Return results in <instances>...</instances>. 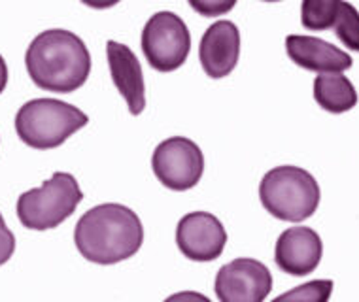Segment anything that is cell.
<instances>
[{
    "instance_id": "cell-1",
    "label": "cell",
    "mask_w": 359,
    "mask_h": 302,
    "mask_svg": "<svg viewBox=\"0 0 359 302\" xmlns=\"http://www.w3.org/2000/svg\"><path fill=\"white\" fill-rule=\"evenodd\" d=\"M144 227L135 212L118 203L87 210L76 223L74 244L95 265H116L135 257L142 247Z\"/></svg>"
},
{
    "instance_id": "cell-2",
    "label": "cell",
    "mask_w": 359,
    "mask_h": 302,
    "mask_svg": "<svg viewBox=\"0 0 359 302\" xmlns=\"http://www.w3.org/2000/svg\"><path fill=\"white\" fill-rule=\"evenodd\" d=\"M25 67L32 83L43 91L72 92L91 74V53L74 32L50 29L27 48Z\"/></svg>"
},
{
    "instance_id": "cell-3",
    "label": "cell",
    "mask_w": 359,
    "mask_h": 302,
    "mask_svg": "<svg viewBox=\"0 0 359 302\" xmlns=\"http://www.w3.org/2000/svg\"><path fill=\"white\" fill-rule=\"evenodd\" d=\"M263 208L280 221L301 223L314 216L322 191L316 178L301 167H276L259 184Z\"/></svg>"
},
{
    "instance_id": "cell-4",
    "label": "cell",
    "mask_w": 359,
    "mask_h": 302,
    "mask_svg": "<svg viewBox=\"0 0 359 302\" xmlns=\"http://www.w3.org/2000/svg\"><path fill=\"white\" fill-rule=\"evenodd\" d=\"M89 123L86 111L57 99H34L15 116L19 140L32 149H55Z\"/></svg>"
},
{
    "instance_id": "cell-5",
    "label": "cell",
    "mask_w": 359,
    "mask_h": 302,
    "mask_svg": "<svg viewBox=\"0 0 359 302\" xmlns=\"http://www.w3.org/2000/svg\"><path fill=\"white\" fill-rule=\"evenodd\" d=\"M83 200L78 179L69 172H55L40 187L18 198V217L31 231H50L65 223Z\"/></svg>"
},
{
    "instance_id": "cell-6",
    "label": "cell",
    "mask_w": 359,
    "mask_h": 302,
    "mask_svg": "<svg viewBox=\"0 0 359 302\" xmlns=\"http://www.w3.org/2000/svg\"><path fill=\"white\" fill-rule=\"evenodd\" d=\"M142 51L157 72H174L187 61L191 34L186 21L174 12H157L142 31Z\"/></svg>"
},
{
    "instance_id": "cell-7",
    "label": "cell",
    "mask_w": 359,
    "mask_h": 302,
    "mask_svg": "<svg viewBox=\"0 0 359 302\" xmlns=\"http://www.w3.org/2000/svg\"><path fill=\"white\" fill-rule=\"evenodd\" d=\"M151 168L155 178L170 191H189L205 172V155L186 136L163 140L154 151Z\"/></svg>"
},
{
    "instance_id": "cell-8",
    "label": "cell",
    "mask_w": 359,
    "mask_h": 302,
    "mask_svg": "<svg viewBox=\"0 0 359 302\" xmlns=\"http://www.w3.org/2000/svg\"><path fill=\"white\" fill-rule=\"evenodd\" d=\"M214 289L222 302H261L273 289V274L261 261L241 257L219 268Z\"/></svg>"
},
{
    "instance_id": "cell-9",
    "label": "cell",
    "mask_w": 359,
    "mask_h": 302,
    "mask_svg": "<svg viewBox=\"0 0 359 302\" xmlns=\"http://www.w3.org/2000/svg\"><path fill=\"white\" fill-rule=\"evenodd\" d=\"M225 244V227L210 212H189L176 225V246L187 259L197 263L216 261Z\"/></svg>"
},
{
    "instance_id": "cell-10",
    "label": "cell",
    "mask_w": 359,
    "mask_h": 302,
    "mask_svg": "<svg viewBox=\"0 0 359 302\" xmlns=\"http://www.w3.org/2000/svg\"><path fill=\"white\" fill-rule=\"evenodd\" d=\"M241 57V31L233 21H216L206 29L198 46V61L205 74L222 80L236 68Z\"/></svg>"
},
{
    "instance_id": "cell-11",
    "label": "cell",
    "mask_w": 359,
    "mask_h": 302,
    "mask_svg": "<svg viewBox=\"0 0 359 302\" xmlns=\"http://www.w3.org/2000/svg\"><path fill=\"white\" fill-rule=\"evenodd\" d=\"M323 242L314 228L290 227L278 236L274 247V261L280 270L291 276H306L320 265Z\"/></svg>"
},
{
    "instance_id": "cell-12",
    "label": "cell",
    "mask_w": 359,
    "mask_h": 302,
    "mask_svg": "<svg viewBox=\"0 0 359 302\" xmlns=\"http://www.w3.org/2000/svg\"><path fill=\"white\" fill-rule=\"evenodd\" d=\"M106 57L111 81L129 106L130 116H140L146 108V81L142 64L129 46L116 40H108L106 43Z\"/></svg>"
},
{
    "instance_id": "cell-13",
    "label": "cell",
    "mask_w": 359,
    "mask_h": 302,
    "mask_svg": "<svg viewBox=\"0 0 359 302\" xmlns=\"http://www.w3.org/2000/svg\"><path fill=\"white\" fill-rule=\"evenodd\" d=\"M285 51L297 67L318 74L344 72L353 64L352 57L346 51L339 50L333 43L316 36L290 34L285 38Z\"/></svg>"
},
{
    "instance_id": "cell-14",
    "label": "cell",
    "mask_w": 359,
    "mask_h": 302,
    "mask_svg": "<svg viewBox=\"0 0 359 302\" xmlns=\"http://www.w3.org/2000/svg\"><path fill=\"white\" fill-rule=\"evenodd\" d=\"M314 99L329 114H344L358 104V91L342 72H327L316 76Z\"/></svg>"
},
{
    "instance_id": "cell-15",
    "label": "cell",
    "mask_w": 359,
    "mask_h": 302,
    "mask_svg": "<svg viewBox=\"0 0 359 302\" xmlns=\"http://www.w3.org/2000/svg\"><path fill=\"white\" fill-rule=\"evenodd\" d=\"M339 6H341V0H303L301 23L309 31L333 29Z\"/></svg>"
},
{
    "instance_id": "cell-16",
    "label": "cell",
    "mask_w": 359,
    "mask_h": 302,
    "mask_svg": "<svg viewBox=\"0 0 359 302\" xmlns=\"http://www.w3.org/2000/svg\"><path fill=\"white\" fill-rule=\"evenodd\" d=\"M334 34L341 40L348 50L359 51V12L358 8L341 0V6H339V13L334 19Z\"/></svg>"
},
{
    "instance_id": "cell-17",
    "label": "cell",
    "mask_w": 359,
    "mask_h": 302,
    "mask_svg": "<svg viewBox=\"0 0 359 302\" xmlns=\"http://www.w3.org/2000/svg\"><path fill=\"white\" fill-rule=\"evenodd\" d=\"M333 293L331 280H314L309 284L299 285L295 289L282 293L276 301H306V302H325Z\"/></svg>"
},
{
    "instance_id": "cell-18",
    "label": "cell",
    "mask_w": 359,
    "mask_h": 302,
    "mask_svg": "<svg viewBox=\"0 0 359 302\" xmlns=\"http://www.w3.org/2000/svg\"><path fill=\"white\" fill-rule=\"evenodd\" d=\"M187 2L203 18H219L236 6V0H187Z\"/></svg>"
},
{
    "instance_id": "cell-19",
    "label": "cell",
    "mask_w": 359,
    "mask_h": 302,
    "mask_svg": "<svg viewBox=\"0 0 359 302\" xmlns=\"http://www.w3.org/2000/svg\"><path fill=\"white\" fill-rule=\"evenodd\" d=\"M13 252H15V236L8 228L4 217L0 214V266L6 265L8 261L12 259Z\"/></svg>"
},
{
    "instance_id": "cell-20",
    "label": "cell",
    "mask_w": 359,
    "mask_h": 302,
    "mask_svg": "<svg viewBox=\"0 0 359 302\" xmlns=\"http://www.w3.org/2000/svg\"><path fill=\"white\" fill-rule=\"evenodd\" d=\"M119 2L121 0H81V4L93 8V10H108V8H114Z\"/></svg>"
},
{
    "instance_id": "cell-21",
    "label": "cell",
    "mask_w": 359,
    "mask_h": 302,
    "mask_svg": "<svg viewBox=\"0 0 359 302\" xmlns=\"http://www.w3.org/2000/svg\"><path fill=\"white\" fill-rule=\"evenodd\" d=\"M8 85V64L4 61V57L0 55V95L4 92Z\"/></svg>"
},
{
    "instance_id": "cell-22",
    "label": "cell",
    "mask_w": 359,
    "mask_h": 302,
    "mask_svg": "<svg viewBox=\"0 0 359 302\" xmlns=\"http://www.w3.org/2000/svg\"><path fill=\"white\" fill-rule=\"evenodd\" d=\"M263 2H280V0H263Z\"/></svg>"
}]
</instances>
